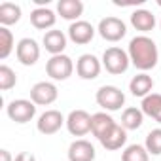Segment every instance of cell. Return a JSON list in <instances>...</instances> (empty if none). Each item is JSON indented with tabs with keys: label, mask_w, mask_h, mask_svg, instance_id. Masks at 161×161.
Here are the masks:
<instances>
[{
	"label": "cell",
	"mask_w": 161,
	"mask_h": 161,
	"mask_svg": "<svg viewBox=\"0 0 161 161\" xmlns=\"http://www.w3.org/2000/svg\"><path fill=\"white\" fill-rule=\"evenodd\" d=\"M121 161H150V153L142 144H131L123 150Z\"/></svg>",
	"instance_id": "obj_24"
},
{
	"label": "cell",
	"mask_w": 161,
	"mask_h": 161,
	"mask_svg": "<svg viewBox=\"0 0 161 161\" xmlns=\"http://www.w3.org/2000/svg\"><path fill=\"white\" fill-rule=\"evenodd\" d=\"M95 101L104 112H116V110H121V106L125 104V95L116 86H103L97 89Z\"/></svg>",
	"instance_id": "obj_3"
},
{
	"label": "cell",
	"mask_w": 161,
	"mask_h": 161,
	"mask_svg": "<svg viewBox=\"0 0 161 161\" xmlns=\"http://www.w3.org/2000/svg\"><path fill=\"white\" fill-rule=\"evenodd\" d=\"M15 84H17L15 72L8 64H2V66H0V89H2V91H10L12 87H15Z\"/></svg>",
	"instance_id": "obj_27"
},
{
	"label": "cell",
	"mask_w": 161,
	"mask_h": 161,
	"mask_svg": "<svg viewBox=\"0 0 161 161\" xmlns=\"http://www.w3.org/2000/svg\"><path fill=\"white\" fill-rule=\"evenodd\" d=\"M131 64V59H129V53L118 46H112V47H106L104 53H103V66L106 68V72L114 74V76H119L123 72H127Z\"/></svg>",
	"instance_id": "obj_2"
},
{
	"label": "cell",
	"mask_w": 161,
	"mask_h": 161,
	"mask_svg": "<svg viewBox=\"0 0 161 161\" xmlns=\"http://www.w3.org/2000/svg\"><path fill=\"white\" fill-rule=\"evenodd\" d=\"M42 44H44L46 51L51 53V57H53V55H63V51H64V47H66V34H64L63 31L51 29V31H47V32L44 34Z\"/></svg>",
	"instance_id": "obj_14"
},
{
	"label": "cell",
	"mask_w": 161,
	"mask_h": 161,
	"mask_svg": "<svg viewBox=\"0 0 161 161\" xmlns=\"http://www.w3.org/2000/svg\"><path fill=\"white\" fill-rule=\"evenodd\" d=\"M66 129L72 136H86L91 133V114L82 108L72 110L66 118Z\"/></svg>",
	"instance_id": "obj_7"
},
{
	"label": "cell",
	"mask_w": 161,
	"mask_h": 161,
	"mask_svg": "<svg viewBox=\"0 0 161 161\" xmlns=\"http://www.w3.org/2000/svg\"><path fill=\"white\" fill-rule=\"evenodd\" d=\"M14 161H36V157L31 153V152H21V153H17L15 155V159Z\"/></svg>",
	"instance_id": "obj_28"
},
{
	"label": "cell",
	"mask_w": 161,
	"mask_h": 161,
	"mask_svg": "<svg viewBox=\"0 0 161 161\" xmlns=\"http://www.w3.org/2000/svg\"><path fill=\"white\" fill-rule=\"evenodd\" d=\"M144 148L148 150L150 155H161V129H152L148 135H146V140H144Z\"/></svg>",
	"instance_id": "obj_26"
},
{
	"label": "cell",
	"mask_w": 161,
	"mask_h": 161,
	"mask_svg": "<svg viewBox=\"0 0 161 161\" xmlns=\"http://www.w3.org/2000/svg\"><path fill=\"white\" fill-rule=\"evenodd\" d=\"M0 161H14V157H12V153L4 148V150H0Z\"/></svg>",
	"instance_id": "obj_29"
},
{
	"label": "cell",
	"mask_w": 161,
	"mask_h": 161,
	"mask_svg": "<svg viewBox=\"0 0 161 161\" xmlns=\"http://www.w3.org/2000/svg\"><path fill=\"white\" fill-rule=\"evenodd\" d=\"M95 32H97V29H95L91 23L84 21V19L74 21V23L68 27V38H70L74 44H78V46H86V44H89V42L93 40Z\"/></svg>",
	"instance_id": "obj_12"
},
{
	"label": "cell",
	"mask_w": 161,
	"mask_h": 161,
	"mask_svg": "<svg viewBox=\"0 0 161 161\" xmlns=\"http://www.w3.org/2000/svg\"><path fill=\"white\" fill-rule=\"evenodd\" d=\"M21 19V6L14 2H2L0 4V27H10L19 23Z\"/></svg>",
	"instance_id": "obj_21"
},
{
	"label": "cell",
	"mask_w": 161,
	"mask_h": 161,
	"mask_svg": "<svg viewBox=\"0 0 161 161\" xmlns=\"http://www.w3.org/2000/svg\"><path fill=\"white\" fill-rule=\"evenodd\" d=\"M55 21H57L55 12L49 10V8H46V6L36 8V10L31 12V23H32V27L38 29V31H46V32H47V29H53Z\"/></svg>",
	"instance_id": "obj_16"
},
{
	"label": "cell",
	"mask_w": 161,
	"mask_h": 161,
	"mask_svg": "<svg viewBox=\"0 0 161 161\" xmlns=\"http://www.w3.org/2000/svg\"><path fill=\"white\" fill-rule=\"evenodd\" d=\"M127 53H129L131 64H133L135 68H138L140 72H148V70H152V68L157 66V61H159L157 46H155V42H153L150 36H146V34L135 36V38L129 42Z\"/></svg>",
	"instance_id": "obj_1"
},
{
	"label": "cell",
	"mask_w": 161,
	"mask_h": 161,
	"mask_svg": "<svg viewBox=\"0 0 161 161\" xmlns=\"http://www.w3.org/2000/svg\"><path fill=\"white\" fill-rule=\"evenodd\" d=\"M57 14L66 21H80L84 14V2L82 0H59L57 2Z\"/></svg>",
	"instance_id": "obj_17"
},
{
	"label": "cell",
	"mask_w": 161,
	"mask_h": 161,
	"mask_svg": "<svg viewBox=\"0 0 161 161\" xmlns=\"http://www.w3.org/2000/svg\"><path fill=\"white\" fill-rule=\"evenodd\" d=\"M99 142L103 144L104 150H110V152L119 150V148H123L125 142H127V131L121 127V123H118V125H116L108 135H104Z\"/></svg>",
	"instance_id": "obj_19"
},
{
	"label": "cell",
	"mask_w": 161,
	"mask_h": 161,
	"mask_svg": "<svg viewBox=\"0 0 161 161\" xmlns=\"http://www.w3.org/2000/svg\"><path fill=\"white\" fill-rule=\"evenodd\" d=\"M159 27H161V21H159Z\"/></svg>",
	"instance_id": "obj_32"
},
{
	"label": "cell",
	"mask_w": 161,
	"mask_h": 161,
	"mask_svg": "<svg viewBox=\"0 0 161 161\" xmlns=\"http://www.w3.org/2000/svg\"><path fill=\"white\" fill-rule=\"evenodd\" d=\"M74 72V63L68 55H53L47 63H46V74L55 80V82H64L68 80Z\"/></svg>",
	"instance_id": "obj_4"
},
{
	"label": "cell",
	"mask_w": 161,
	"mask_h": 161,
	"mask_svg": "<svg viewBox=\"0 0 161 161\" xmlns=\"http://www.w3.org/2000/svg\"><path fill=\"white\" fill-rule=\"evenodd\" d=\"M15 55H17V61L21 64L32 66L40 59V46L32 38H21L17 42V46H15Z\"/></svg>",
	"instance_id": "obj_10"
},
{
	"label": "cell",
	"mask_w": 161,
	"mask_h": 161,
	"mask_svg": "<svg viewBox=\"0 0 161 161\" xmlns=\"http://www.w3.org/2000/svg\"><path fill=\"white\" fill-rule=\"evenodd\" d=\"M142 121H144V114H142L140 108L129 106L121 114V127L125 131H136V129H140L142 127Z\"/></svg>",
	"instance_id": "obj_22"
},
{
	"label": "cell",
	"mask_w": 161,
	"mask_h": 161,
	"mask_svg": "<svg viewBox=\"0 0 161 161\" xmlns=\"http://www.w3.org/2000/svg\"><path fill=\"white\" fill-rule=\"evenodd\" d=\"M116 119L108 114V112H97L91 116V133L101 140L104 135H108L114 127H116Z\"/></svg>",
	"instance_id": "obj_15"
},
{
	"label": "cell",
	"mask_w": 161,
	"mask_h": 161,
	"mask_svg": "<svg viewBox=\"0 0 161 161\" xmlns=\"http://www.w3.org/2000/svg\"><path fill=\"white\" fill-rule=\"evenodd\" d=\"M95 146L86 138H78L68 146V161H95Z\"/></svg>",
	"instance_id": "obj_13"
},
{
	"label": "cell",
	"mask_w": 161,
	"mask_h": 161,
	"mask_svg": "<svg viewBox=\"0 0 161 161\" xmlns=\"http://www.w3.org/2000/svg\"><path fill=\"white\" fill-rule=\"evenodd\" d=\"M152 89H153V80L146 72H140V74L133 76V80L129 82V91H131L133 97L144 99V97H148L152 93Z\"/></svg>",
	"instance_id": "obj_18"
},
{
	"label": "cell",
	"mask_w": 161,
	"mask_h": 161,
	"mask_svg": "<svg viewBox=\"0 0 161 161\" xmlns=\"http://www.w3.org/2000/svg\"><path fill=\"white\" fill-rule=\"evenodd\" d=\"M131 25L140 32H150L155 27V15L150 10H135L131 14Z\"/></svg>",
	"instance_id": "obj_20"
},
{
	"label": "cell",
	"mask_w": 161,
	"mask_h": 161,
	"mask_svg": "<svg viewBox=\"0 0 161 161\" xmlns=\"http://www.w3.org/2000/svg\"><path fill=\"white\" fill-rule=\"evenodd\" d=\"M157 6H159V8H161V0H157Z\"/></svg>",
	"instance_id": "obj_31"
},
{
	"label": "cell",
	"mask_w": 161,
	"mask_h": 161,
	"mask_svg": "<svg viewBox=\"0 0 161 161\" xmlns=\"http://www.w3.org/2000/svg\"><path fill=\"white\" fill-rule=\"evenodd\" d=\"M97 31H99V34H101L103 40H106V42H119L127 34V25L119 17L108 15V17H104V19L99 21Z\"/></svg>",
	"instance_id": "obj_6"
},
{
	"label": "cell",
	"mask_w": 161,
	"mask_h": 161,
	"mask_svg": "<svg viewBox=\"0 0 161 161\" xmlns=\"http://www.w3.org/2000/svg\"><path fill=\"white\" fill-rule=\"evenodd\" d=\"M155 121H157V123H159V125H161V112H159V114H157V118H155Z\"/></svg>",
	"instance_id": "obj_30"
},
{
	"label": "cell",
	"mask_w": 161,
	"mask_h": 161,
	"mask_svg": "<svg viewBox=\"0 0 161 161\" xmlns=\"http://www.w3.org/2000/svg\"><path fill=\"white\" fill-rule=\"evenodd\" d=\"M103 70V61H99L93 53H84L76 61V74L82 80H95Z\"/></svg>",
	"instance_id": "obj_9"
},
{
	"label": "cell",
	"mask_w": 161,
	"mask_h": 161,
	"mask_svg": "<svg viewBox=\"0 0 161 161\" xmlns=\"http://www.w3.org/2000/svg\"><path fill=\"white\" fill-rule=\"evenodd\" d=\"M59 89L53 82H38L31 87V101L36 106H49L57 101Z\"/></svg>",
	"instance_id": "obj_8"
},
{
	"label": "cell",
	"mask_w": 161,
	"mask_h": 161,
	"mask_svg": "<svg viewBox=\"0 0 161 161\" xmlns=\"http://www.w3.org/2000/svg\"><path fill=\"white\" fill-rule=\"evenodd\" d=\"M14 34L8 27H0V59H8L14 51Z\"/></svg>",
	"instance_id": "obj_25"
},
{
	"label": "cell",
	"mask_w": 161,
	"mask_h": 161,
	"mask_svg": "<svg viewBox=\"0 0 161 161\" xmlns=\"http://www.w3.org/2000/svg\"><path fill=\"white\" fill-rule=\"evenodd\" d=\"M6 114L12 121L23 125V123H29L36 116V104L32 101H27V99H15V101L8 103Z\"/></svg>",
	"instance_id": "obj_5"
},
{
	"label": "cell",
	"mask_w": 161,
	"mask_h": 161,
	"mask_svg": "<svg viewBox=\"0 0 161 161\" xmlns=\"http://www.w3.org/2000/svg\"><path fill=\"white\" fill-rule=\"evenodd\" d=\"M140 110L144 116H150V118H157V114L161 112V93H150L148 97L142 99V104H140Z\"/></svg>",
	"instance_id": "obj_23"
},
{
	"label": "cell",
	"mask_w": 161,
	"mask_h": 161,
	"mask_svg": "<svg viewBox=\"0 0 161 161\" xmlns=\"http://www.w3.org/2000/svg\"><path fill=\"white\" fill-rule=\"evenodd\" d=\"M63 125H66V119L59 110H46L36 121V129L42 135H55Z\"/></svg>",
	"instance_id": "obj_11"
}]
</instances>
